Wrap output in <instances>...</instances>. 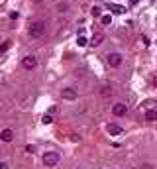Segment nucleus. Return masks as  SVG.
<instances>
[{"label":"nucleus","instance_id":"9b49d317","mask_svg":"<svg viewBox=\"0 0 157 169\" xmlns=\"http://www.w3.org/2000/svg\"><path fill=\"white\" fill-rule=\"evenodd\" d=\"M89 43H90V39H87L83 34L77 35V45H78V47H85V45H89Z\"/></svg>","mask_w":157,"mask_h":169},{"label":"nucleus","instance_id":"2eb2a0df","mask_svg":"<svg viewBox=\"0 0 157 169\" xmlns=\"http://www.w3.org/2000/svg\"><path fill=\"white\" fill-rule=\"evenodd\" d=\"M100 22L104 24V26H110V24H112V14H108V16H102Z\"/></svg>","mask_w":157,"mask_h":169},{"label":"nucleus","instance_id":"423d86ee","mask_svg":"<svg viewBox=\"0 0 157 169\" xmlns=\"http://www.w3.org/2000/svg\"><path fill=\"white\" fill-rule=\"evenodd\" d=\"M61 96H63L65 100H77L78 92H77V89H73V87H65V89L61 90Z\"/></svg>","mask_w":157,"mask_h":169},{"label":"nucleus","instance_id":"4468645a","mask_svg":"<svg viewBox=\"0 0 157 169\" xmlns=\"http://www.w3.org/2000/svg\"><path fill=\"white\" fill-rule=\"evenodd\" d=\"M100 92H102V96H106V98H108V96H112L114 90H112V87H102Z\"/></svg>","mask_w":157,"mask_h":169},{"label":"nucleus","instance_id":"b1692460","mask_svg":"<svg viewBox=\"0 0 157 169\" xmlns=\"http://www.w3.org/2000/svg\"><path fill=\"white\" fill-rule=\"evenodd\" d=\"M112 169H114V167H112Z\"/></svg>","mask_w":157,"mask_h":169},{"label":"nucleus","instance_id":"f257e3e1","mask_svg":"<svg viewBox=\"0 0 157 169\" xmlns=\"http://www.w3.org/2000/svg\"><path fill=\"white\" fill-rule=\"evenodd\" d=\"M45 167H57L59 165V161H61V155L57 153V151H45L43 157H41Z\"/></svg>","mask_w":157,"mask_h":169},{"label":"nucleus","instance_id":"4be33fe9","mask_svg":"<svg viewBox=\"0 0 157 169\" xmlns=\"http://www.w3.org/2000/svg\"><path fill=\"white\" fill-rule=\"evenodd\" d=\"M35 2H41V0H35Z\"/></svg>","mask_w":157,"mask_h":169},{"label":"nucleus","instance_id":"f3484780","mask_svg":"<svg viewBox=\"0 0 157 169\" xmlns=\"http://www.w3.org/2000/svg\"><path fill=\"white\" fill-rule=\"evenodd\" d=\"M41 122H43V124H51V122H53V116H51V114H43Z\"/></svg>","mask_w":157,"mask_h":169},{"label":"nucleus","instance_id":"aec40b11","mask_svg":"<svg viewBox=\"0 0 157 169\" xmlns=\"http://www.w3.org/2000/svg\"><path fill=\"white\" fill-rule=\"evenodd\" d=\"M26 151H28V153H34L35 147H34V146H26Z\"/></svg>","mask_w":157,"mask_h":169},{"label":"nucleus","instance_id":"1a4fd4ad","mask_svg":"<svg viewBox=\"0 0 157 169\" xmlns=\"http://www.w3.org/2000/svg\"><path fill=\"white\" fill-rule=\"evenodd\" d=\"M102 41H104V34H100V32L92 34V37H90V45H92V47H98Z\"/></svg>","mask_w":157,"mask_h":169},{"label":"nucleus","instance_id":"9d476101","mask_svg":"<svg viewBox=\"0 0 157 169\" xmlns=\"http://www.w3.org/2000/svg\"><path fill=\"white\" fill-rule=\"evenodd\" d=\"M143 118H145L147 122H155L157 120V106L155 108H147L145 114H143Z\"/></svg>","mask_w":157,"mask_h":169},{"label":"nucleus","instance_id":"dca6fc26","mask_svg":"<svg viewBox=\"0 0 157 169\" xmlns=\"http://www.w3.org/2000/svg\"><path fill=\"white\" fill-rule=\"evenodd\" d=\"M90 14H92V16H94V18H100V8H98V6H92V8H90Z\"/></svg>","mask_w":157,"mask_h":169},{"label":"nucleus","instance_id":"f8f14e48","mask_svg":"<svg viewBox=\"0 0 157 169\" xmlns=\"http://www.w3.org/2000/svg\"><path fill=\"white\" fill-rule=\"evenodd\" d=\"M110 10H112L114 14H124L126 8H124V6H118V4H110Z\"/></svg>","mask_w":157,"mask_h":169},{"label":"nucleus","instance_id":"7ed1b4c3","mask_svg":"<svg viewBox=\"0 0 157 169\" xmlns=\"http://www.w3.org/2000/svg\"><path fill=\"white\" fill-rule=\"evenodd\" d=\"M122 55H120V53H108V55H106V63H108V65H110V67H120V65H122Z\"/></svg>","mask_w":157,"mask_h":169},{"label":"nucleus","instance_id":"6ab92c4d","mask_svg":"<svg viewBox=\"0 0 157 169\" xmlns=\"http://www.w3.org/2000/svg\"><path fill=\"white\" fill-rule=\"evenodd\" d=\"M143 106H145V110H147V108H155V102H153V100H147V102H143Z\"/></svg>","mask_w":157,"mask_h":169},{"label":"nucleus","instance_id":"ddd939ff","mask_svg":"<svg viewBox=\"0 0 157 169\" xmlns=\"http://www.w3.org/2000/svg\"><path fill=\"white\" fill-rule=\"evenodd\" d=\"M10 45H12V41H10V39H6L4 43H0V53H6V51L10 49Z\"/></svg>","mask_w":157,"mask_h":169},{"label":"nucleus","instance_id":"a211bd4d","mask_svg":"<svg viewBox=\"0 0 157 169\" xmlns=\"http://www.w3.org/2000/svg\"><path fill=\"white\" fill-rule=\"evenodd\" d=\"M67 8H69L67 2H61V4H57V10L61 12V14H63V12H67Z\"/></svg>","mask_w":157,"mask_h":169},{"label":"nucleus","instance_id":"f03ea898","mask_svg":"<svg viewBox=\"0 0 157 169\" xmlns=\"http://www.w3.org/2000/svg\"><path fill=\"white\" fill-rule=\"evenodd\" d=\"M30 37H34V39H37V37H41V35L45 34V22H34L32 26H30Z\"/></svg>","mask_w":157,"mask_h":169},{"label":"nucleus","instance_id":"5701e85b","mask_svg":"<svg viewBox=\"0 0 157 169\" xmlns=\"http://www.w3.org/2000/svg\"><path fill=\"white\" fill-rule=\"evenodd\" d=\"M0 167H2V165H0Z\"/></svg>","mask_w":157,"mask_h":169},{"label":"nucleus","instance_id":"0eeeda50","mask_svg":"<svg viewBox=\"0 0 157 169\" xmlns=\"http://www.w3.org/2000/svg\"><path fill=\"white\" fill-rule=\"evenodd\" d=\"M106 132H108L110 136H120L124 130H122V126H118V124H114V122H110V124L106 126Z\"/></svg>","mask_w":157,"mask_h":169},{"label":"nucleus","instance_id":"39448f33","mask_svg":"<svg viewBox=\"0 0 157 169\" xmlns=\"http://www.w3.org/2000/svg\"><path fill=\"white\" fill-rule=\"evenodd\" d=\"M112 114L114 116H118V118H122L128 114V104H124V102H116L112 106Z\"/></svg>","mask_w":157,"mask_h":169},{"label":"nucleus","instance_id":"412c9836","mask_svg":"<svg viewBox=\"0 0 157 169\" xmlns=\"http://www.w3.org/2000/svg\"><path fill=\"white\" fill-rule=\"evenodd\" d=\"M137 2H139V0H130V4H132V6H135Z\"/></svg>","mask_w":157,"mask_h":169},{"label":"nucleus","instance_id":"20e7f679","mask_svg":"<svg viewBox=\"0 0 157 169\" xmlns=\"http://www.w3.org/2000/svg\"><path fill=\"white\" fill-rule=\"evenodd\" d=\"M22 65H24V69H28V71H34V69L37 67V57L35 55H26L22 59Z\"/></svg>","mask_w":157,"mask_h":169},{"label":"nucleus","instance_id":"6e6552de","mask_svg":"<svg viewBox=\"0 0 157 169\" xmlns=\"http://www.w3.org/2000/svg\"><path fill=\"white\" fill-rule=\"evenodd\" d=\"M0 140H2V142H6V144H10L12 140H14V132H12L10 128L2 130V132H0Z\"/></svg>","mask_w":157,"mask_h":169}]
</instances>
